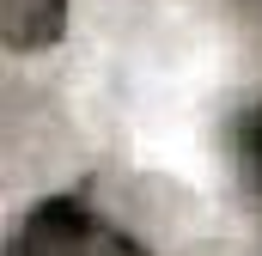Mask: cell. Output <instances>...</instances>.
Instances as JSON below:
<instances>
[{
    "instance_id": "6da1fadb",
    "label": "cell",
    "mask_w": 262,
    "mask_h": 256,
    "mask_svg": "<svg viewBox=\"0 0 262 256\" xmlns=\"http://www.w3.org/2000/svg\"><path fill=\"white\" fill-rule=\"evenodd\" d=\"M6 256H146V244L128 238L116 220L92 214L85 201L55 195V201H37V207L12 226Z\"/></svg>"
},
{
    "instance_id": "7a4b0ae2",
    "label": "cell",
    "mask_w": 262,
    "mask_h": 256,
    "mask_svg": "<svg viewBox=\"0 0 262 256\" xmlns=\"http://www.w3.org/2000/svg\"><path fill=\"white\" fill-rule=\"evenodd\" d=\"M61 31H67V0H6V49L31 55V49L61 43Z\"/></svg>"
},
{
    "instance_id": "3957f363",
    "label": "cell",
    "mask_w": 262,
    "mask_h": 256,
    "mask_svg": "<svg viewBox=\"0 0 262 256\" xmlns=\"http://www.w3.org/2000/svg\"><path fill=\"white\" fill-rule=\"evenodd\" d=\"M238 171L262 195V104H250V116L238 122Z\"/></svg>"
}]
</instances>
